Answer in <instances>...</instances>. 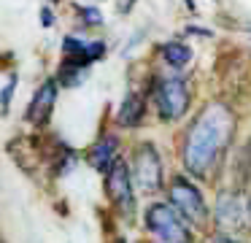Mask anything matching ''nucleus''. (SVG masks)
Listing matches in <instances>:
<instances>
[{
    "instance_id": "nucleus-12",
    "label": "nucleus",
    "mask_w": 251,
    "mask_h": 243,
    "mask_svg": "<svg viewBox=\"0 0 251 243\" xmlns=\"http://www.w3.org/2000/svg\"><path fill=\"white\" fill-rule=\"evenodd\" d=\"M159 57H162L170 68H184V65H189V59H192V49L186 46V43H181V41H168V43L159 46Z\"/></svg>"
},
{
    "instance_id": "nucleus-18",
    "label": "nucleus",
    "mask_w": 251,
    "mask_h": 243,
    "mask_svg": "<svg viewBox=\"0 0 251 243\" xmlns=\"http://www.w3.org/2000/svg\"><path fill=\"white\" fill-rule=\"evenodd\" d=\"M186 5H189V8H195V0H186Z\"/></svg>"
},
{
    "instance_id": "nucleus-11",
    "label": "nucleus",
    "mask_w": 251,
    "mask_h": 243,
    "mask_svg": "<svg viewBox=\"0 0 251 243\" xmlns=\"http://www.w3.org/2000/svg\"><path fill=\"white\" fill-rule=\"evenodd\" d=\"M143 116H146V97L138 89H130L122 100L119 111H116V122L122 127H138L143 122Z\"/></svg>"
},
{
    "instance_id": "nucleus-6",
    "label": "nucleus",
    "mask_w": 251,
    "mask_h": 243,
    "mask_svg": "<svg viewBox=\"0 0 251 243\" xmlns=\"http://www.w3.org/2000/svg\"><path fill=\"white\" fill-rule=\"evenodd\" d=\"M132 178L143 192H157L165 184V170H162V157H159L154 143H138L132 151Z\"/></svg>"
},
{
    "instance_id": "nucleus-3",
    "label": "nucleus",
    "mask_w": 251,
    "mask_h": 243,
    "mask_svg": "<svg viewBox=\"0 0 251 243\" xmlns=\"http://www.w3.org/2000/svg\"><path fill=\"white\" fill-rule=\"evenodd\" d=\"M143 224L159 243H195L189 221L170 203H151L143 214Z\"/></svg>"
},
{
    "instance_id": "nucleus-14",
    "label": "nucleus",
    "mask_w": 251,
    "mask_h": 243,
    "mask_svg": "<svg viewBox=\"0 0 251 243\" xmlns=\"http://www.w3.org/2000/svg\"><path fill=\"white\" fill-rule=\"evenodd\" d=\"M78 11H81V14H78V16H81V22H84V25H89V27H98L100 22H103V16H100V11L95 8V5H84V8H78Z\"/></svg>"
},
{
    "instance_id": "nucleus-13",
    "label": "nucleus",
    "mask_w": 251,
    "mask_h": 243,
    "mask_svg": "<svg viewBox=\"0 0 251 243\" xmlns=\"http://www.w3.org/2000/svg\"><path fill=\"white\" fill-rule=\"evenodd\" d=\"M57 81H60L62 86H78L81 81H87V70H84V68H76V65H68V62H60Z\"/></svg>"
},
{
    "instance_id": "nucleus-4",
    "label": "nucleus",
    "mask_w": 251,
    "mask_h": 243,
    "mask_svg": "<svg viewBox=\"0 0 251 243\" xmlns=\"http://www.w3.org/2000/svg\"><path fill=\"white\" fill-rule=\"evenodd\" d=\"M168 197H170V205H173L192 227H200V230L208 227V221H211V208H208L202 192L186 176H173L170 178Z\"/></svg>"
},
{
    "instance_id": "nucleus-8",
    "label": "nucleus",
    "mask_w": 251,
    "mask_h": 243,
    "mask_svg": "<svg viewBox=\"0 0 251 243\" xmlns=\"http://www.w3.org/2000/svg\"><path fill=\"white\" fill-rule=\"evenodd\" d=\"M103 54H105L103 41H84V38H76V35L62 38V62H68V65L89 70V65L98 62Z\"/></svg>"
},
{
    "instance_id": "nucleus-2",
    "label": "nucleus",
    "mask_w": 251,
    "mask_h": 243,
    "mask_svg": "<svg viewBox=\"0 0 251 243\" xmlns=\"http://www.w3.org/2000/svg\"><path fill=\"white\" fill-rule=\"evenodd\" d=\"M151 100L162 122H178L189 111V81L184 76H157L151 81Z\"/></svg>"
},
{
    "instance_id": "nucleus-10",
    "label": "nucleus",
    "mask_w": 251,
    "mask_h": 243,
    "mask_svg": "<svg viewBox=\"0 0 251 243\" xmlns=\"http://www.w3.org/2000/svg\"><path fill=\"white\" fill-rule=\"evenodd\" d=\"M116 151H119V138H116V135H103V138H100L98 143H92V149L87 151V160L95 170H100L105 176V173L116 165V160H119Z\"/></svg>"
},
{
    "instance_id": "nucleus-17",
    "label": "nucleus",
    "mask_w": 251,
    "mask_h": 243,
    "mask_svg": "<svg viewBox=\"0 0 251 243\" xmlns=\"http://www.w3.org/2000/svg\"><path fill=\"white\" fill-rule=\"evenodd\" d=\"M41 16H44V25L49 27V25H51V14H49V8H44V14H41Z\"/></svg>"
},
{
    "instance_id": "nucleus-19",
    "label": "nucleus",
    "mask_w": 251,
    "mask_h": 243,
    "mask_svg": "<svg viewBox=\"0 0 251 243\" xmlns=\"http://www.w3.org/2000/svg\"><path fill=\"white\" fill-rule=\"evenodd\" d=\"M114 243H125V241H122V238H116V241H114Z\"/></svg>"
},
{
    "instance_id": "nucleus-1",
    "label": "nucleus",
    "mask_w": 251,
    "mask_h": 243,
    "mask_svg": "<svg viewBox=\"0 0 251 243\" xmlns=\"http://www.w3.org/2000/svg\"><path fill=\"white\" fill-rule=\"evenodd\" d=\"M235 138V113L227 103L211 100L192 119L181 146V162L197 178H211Z\"/></svg>"
},
{
    "instance_id": "nucleus-15",
    "label": "nucleus",
    "mask_w": 251,
    "mask_h": 243,
    "mask_svg": "<svg viewBox=\"0 0 251 243\" xmlns=\"http://www.w3.org/2000/svg\"><path fill=\"white\" fill-rule=\"evenodd\" d=\"M14 84H17L14 73H6V79H3V113L8 111V103H11V95H14Z\"/></svg>"
},
{
    "instance_id": "nucleus-9",
    "label": "nucleus",
    "mask_w": 251,
    "mask_h": 243,
    "mask_svg": "<svg viewBox=\"0 0 251 243\" xmlns=\"http://www.w3.org/2000/svg\"><path fill=\"white\" fill-rule=\"evenodd\" d=\"M54 103H57V81L49 79V81H44V84L35 89L33 100H30V106H27V113H25L27 122L46 124L49 116H51V111H54Z\"/></svg>"
},
{
    "instance_id": "nucleus-5",
    "label": "nucleus",
    "mask_w": 251,
    "mask_h": 243,
    "mask_svg": "<svg viewBox=\"0 0 251 243\" xmlns=\"http://www.w3.org/2000/svg\"><path fill=\"white\" fill-rule=\"evenodd\" d=\"M213 219L222 230L243 232L251 230V194L246 192H222L213 205Z\"/></svg>"
},
{
    "instance_id": "nucleus-16",
    "label": "nucleus",
    "mask_w": 251,
    "mask_h": 243,
    "mask_svg": "<svg viewBox=\"0 0 251 243\" xmlns=\"http://www.w3.org/2000/svg\"><path fill=\"white\" fill-rule=\"evenodd\" d=\"M205 243H243L238 238H229V235H216V238H208Z\"/></svg>"
},
{
    "instance_id": "nucleus-7",
    "label": "nucleus",
    "mask_w": 251,
    "mask_h": 243,
    "mask_svg": "<svg viewBox=\"0 0 251 243\" xmlns=\"http://www.w3.org/2000/svg\"><path fill=\"white\" fill-rule=\"evenodd\" d=\"M132 167L125 160H116V165L105 173V194L114 203L116 211L125 216L135 214V187H132Z\"/></svg>"
}]
</instances>
